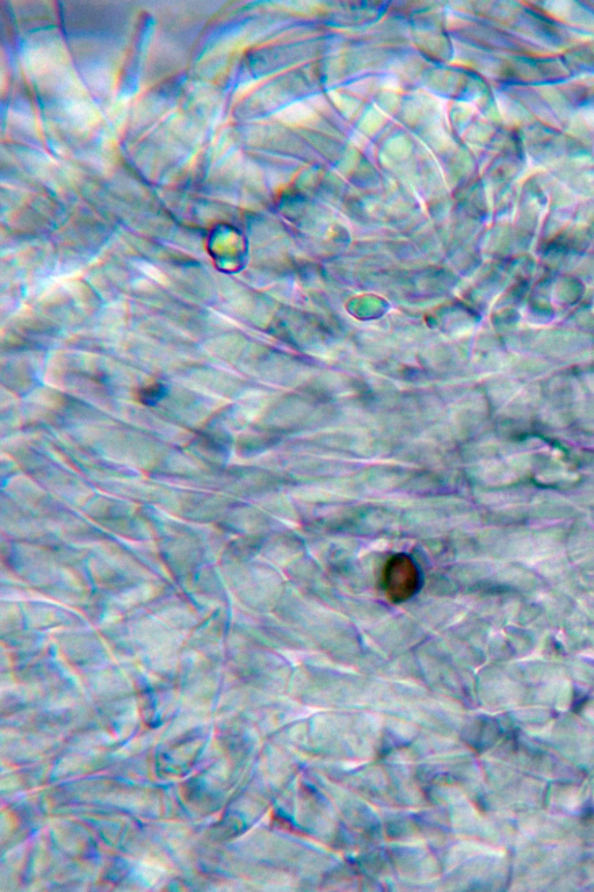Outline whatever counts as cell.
I'll list each match as a JSON object with an SVG mask.
<instances>
[{
  "label": "cell",
  "instance_id": "1",
  "mask_svg": "<svg viewBox=\"0 0 594 892\" xmlns=\"http://www.w3.org/2000/svg\"><path fill=\"white\" fill-rule=\"evenodd\" d=\"M383 588L390 601L401 603L414 596L420 585L419 571L408 556L397 555L383 568Z\"/></svg>",
  "mask_w": 594,
  "mask_h": 892
}]
</instances>
